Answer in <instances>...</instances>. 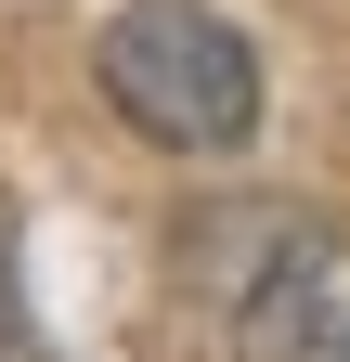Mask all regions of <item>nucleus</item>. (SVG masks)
<instances>
[{
    "label": "nucleus",
    "mask_w": 350,
    "mask_h": 362,
    "mask_svg": "<svg viewBox=\"0 0 350 362\" xmlns=\"http://www.w3.org/2000/svg\"><path fill=\"white\" fill-rule=\"evenodd\" d=\"M91 78L156 156H234L259 129V52L208 0H130V13H104Z\"/></svg>",
    "instance_id": "obj_1"
},
{
    "label": "nucleus",
    "mask_w": 350,
    "mask_h": 362,
    "mask_svg": "<svg viewBox=\"0 0 350 362\" xmlns=\"http://www.w3.org/2000/svg\"><path fill=\"white\" fill-rule=\"evenodd\" d=\"M0 362H26V298H13V220H0Z\"/></svg>",
    "instance_id": "obj_2"
}]
</instances>
